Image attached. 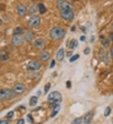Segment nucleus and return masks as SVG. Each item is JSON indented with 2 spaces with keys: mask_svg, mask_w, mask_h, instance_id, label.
<instances>
[{
  "mask_svg": "<svg viewBox=\"0 0 113 124\" xmlns=\"http://www.w3.org/2000/svg\"><path fill=\"white\" fill-rule=\"evenodd\" d=\"M14 116V112L13 111H10V112H9L7 114V115H6V117L8 118H13Z\"/></svg>",
  "mask_w": 113,
  "mask_h": 124,
  "instance_id": "cd10ccee",
  "label": "nucleus"
},
{
  "mask_svg": "<svg viewBox=\"0 0 113 124\" xmlns=\"http://www.w3.org/2000/svg\"><path fill=\"white\" fill-rule=\"evenodd\" d=\"M2 52H2V50H1V49H0V54H1Z\"/></svg>",
  "mask_w": 113,
  "mask_h": 124,
  "instance_id": "37998d69",
  "label": "nucleus"
},
{
  "mask_svg": "<svg viewBox=\"0 0 113 124\" xmlns=\"http://www.w3.org/2000/svg\"><path fill=\"white\" fill-rule=\"evenodd\" d=\"M2 24H3V21H2V20L0 19V26H1Z\"/></svg>",
  "mask_w": 113,
  "mask_h": 124,
  "instance_id": "a19ab883",
  "label": "nucleus"
},
{
  "mask_svg": "<svg viewBox=\"0 0 113 124\" xmlns=\"http://www.w3.org/2000/svg\"><path fill=\"white\" fill-rule=\"evenodd\" d=\"M9 56L8 54H3L1 56H0V60L3 61V62H5V61H7L8 60H9Z\"/></svg>",
  "mask_w": 113,
  "mask_h": 124,
  "instance_id": "b1692460",
  "label": "nucleus"
},
{
  "mask_svg": "<svg viewBox=\"0 0 113 124\" xmlns=\"http://www.w3.org/2000/svg\"><path fill=\"white\" fill-rule=\"evenodd\" d=\"M93 117V114L92 112H88L84 116V123L85 124H89L91 122Z\"/></svg>",
  "mask_w": 113,
  "mask_h": 124,
  "instance_id": "dca6fc26",
  "label": "nucleus"
},
{
  "mask_svg": "<svg viewBox=\"0 0 113 124\" xmlns=\"http://www.w3.org/2000/svg\"><path fill=\"white\" fill-rule=\"evenodd\" d=\"M40 21V17L38 16L34 15L29 18V20H28L27 24L30 28H35L39 25Z\"/></svg>",
  "mask_w": 113,
  "mask_h": 124,
  "instance_id": "39448f33",
  "label": "nucleus"
},
{
  "mask_svg": "<svg viewBox=\"0 0 113 124\" xmlns=\"http://www.w3.org/2000/svg\"><path fill=\"white\" fill-rule=\"evenodd\" d=\"M110 53H111V55L112 58H113V46L111 47V48Z\"/></svg>",
  "mask_w": 113,
  "mask_h": 124,
  "instance_id": "c9c22d12",
  "label": "nucleus"
},
{
  "mask_svg": "<svg viewBox=\"0 0 113 124\" xmlns=\"http://www.w3.org/2000/svg\"><path fill=\"white\" fill-rule=\"evenodd\" d=\"M86 36H82L81 37H80V41H85V40H86Z\"/></svg>",
  "mask_w": 113,
  "mask_h": 124,
  "instance_id": "e433bc0d",
  "label": "nucleus"
},
{
  "mask_svg": "<svg viewBox=\"0 0 113 124\" xmlns=\"http://www.w3.org/2000/svg\"><path fill=\"white\" fill-rule=\"evenodd\" d=\"M5 6L3 5H1V4H0V11L3 10V9H5Z\"/></svg>",
  "mask_w": 113,
  "mask_h": 124,
  "instance_id": "f704fd0d",
  "label": "nucleus"
},
{
  "mask_svg": "<svg viewBox=\"0 0 113 124\" xmlns=\"http://www.w3.org/2000/svg\"><path fill=\"white\" fill-rule=\"evenodd\" d=\"M90 41H91V42H93V41H94V36H91V37H90Z\"/></svg>",
  "mask_w": 113,
  "mask_h": 124,
  "instance_id": "58836bf2",
  "label": "nucleus"
},
{
  "mask_svg": "<svg viewBox=\"0 0 113 124\" xmlns=\"http://www.w3.org/2000/svg\"><path fill=\"white\" fill-rule=\"evenodd\" d=\"M82 122V119L81 117L80 118H75V120H74L72 122V124H81Z\"/></svg>",
  "mask_w": 113,
  "mask_h": 124,
  "instance_id": "bb28decb",
  "label": "nucleus"
},
{
  "mask_svg": "<svg viewBox=\"0 0 113 124\" xmlns=\"http://www.w3.org/2000/svg\"><path fill=\"white\" fill-rule=\"evenodd\" d=\"M67 87L68 88H70L71 87V82L70 81H68L67 82Z\"/></svg>",
  "mask_w": 113,
  "mask_h": 124,
  "instance_id": "72a5a7b5",
  "label": "nucleus"
},
{
  "mask_svg": "<svg viewBox=\"0 0 113 124\" xmlns=\"http://www.w3.org/2000/svg\"><path fill=\"white\" fill-rule=\"evenodd\" d=\"M99 56L101 59L105 63H108L109 62V57H108V54H107V52L105 50H101L100 51L99 53Z\"/></svg>",
  "mask_w": 113,
  "mask_h": 124,
  "instance_id": "f8f14e48",
  "label": "nucleus"
},
{
  "mask_svg": "<svg viewBox=\"0 0 113 124\" xmlns=\"http://www.w3.org/2000/svg\"><path fill=\"white\" fill-rule=\"evenodd\" d=\"M109 39L112 41H113V33H111L109 35Z\"/></svg>",
  "mask_w": 113,
  "mask_h": 124,
  "instance_id": "4c0bfd02",
  "label": "nucleus"
},
{
  "mask_svg": "<svg viewBox=\"0 0 113 124\" xmlns=\"http://www.w3.org/2000/svg\"><path fill=\"white\" fill-rule=\"evenodd\" d=\"M111 108L109 107H107L106 108H105V111H104V115L105 116H108L109 115L111 114Z\"/></svg>",
  "mask_w": 113,
  "mask_h": 124,
  "instance_id": "5701e85b",
  "label": "nucleus"
},
{
  "mask_svg": "<svg viewBox=\"0 0 113 124\" xmlns=\"http://www.w3.org/2000/svg\"><path fill=\"white\" fill-rule=\"evenodd\" d=\"M60 110V105L57 104L54 106V107L53 108V111H52V114L51 116L52 117H54L55 116H56V115L59 113V112Z\"/></svg>",
  "mask_w": 113,
  "mask_h": 124,
  "instance_id": "f3484780",
  "label": "nucleus"
},
{
  "mask_svg": "<svg viewBox=\"0 0 113 124\" xmlns=\"http://www.w3.org/2000/svg\"><path fill=\"white\" fill-rule=\"evenodd\" d=\"M79 57H80V55H79V54H75L74 56H72V57H71L70 58V59H69L70 62H75V61L77 60L78 59V58H79Z\"/></svg>",
  "mask_w": 113,
  "mask_h": 124,
  "instance_id": "a878e982",
  "label": "nucleus"
},
{
  "mask_svg": "<svg viewBox=\"0 0 113 124\" xmlns=\"http://www.w3.org/2000/svg\"><path fill=\"white\" fill-rule=\"evenodd\" d=\"M64 36H65V31L62 28H53L50 31V38L54 40H59V39H62Z\"/></svg>",
  "mask_w": 113,
  "mask_h": 124,
  "instance_id": "f257e3e1",
  "label": "nucleus"
},
{
  "mask_svg": "<svg viewBox=\"0 0 113 124\" xmlns=\"http://www.w3.org/2000/svg\"><path fill=\"white\" fill-rule=\"evenodd\" d=\"M78 45V41L76 39H72L69 43V47L70 48H74L75 47L77 46Z\"/></svg>",
  "mask_w": 113,
  "mask_h": 124,
  "instance_id": "412c9836",
  "label": "nucleus"
},
{
  "mask_svg": "<svg viewBox=\"0 0 113 124\" xmlns=\"http://www.w3.org/2000/svg\"><path fill=\"white\" fill-rule=\"evenodd\" d=\"M11 44L16 46H18L23 44V39L21 36V35H13V37L11 40Z\"/></svg>",
  "mask_w": 113,
  "mask_h": 124,
  "instance_id": "6e6552de",
  "label": "nucleus"
},
{
  "mask_svg": "<svg viewBox=\"0 0 113 124\" xmlns=\"http://www.w3.org/2000/svg\"><path fill=\"white\" fill-rule=\"evenodd\" d=\"M111 28H112V30H113V24H112V25H111Z\"/></svg>",
  "mask_w": 113,
  "mask_h": 124,
  "instance_id": "c03bdc74",
  "label": "nucleus"
},
{
  "mask_svg": "<svg viewBox=\"0 0 113 124\" xmlns=\"http://www.w3.org/2000/svg\"><path fill=\"white\" fill-rule=\"evenodd\" d=\"M61 16L63 19L67 21H72L74 18V14L73 13L72 10L68 9V10L61 11Z\"/></svg>",
  "mask_w": 113,
  "mask_h": 124,
  "instance_id": "423d86ee",
  "label": "nucleus"
},
{
  "mask_svg": "<svg viewBox=\"0 0 113 124\" xmlns=\"http://www.w3.org/2000/svg\"><path fill=\"white\" fill-rule=\"evenodd\" d=\"M38 102V98L35 96H33L30 99V105L32 107L35 106Z\"/></svg>",
  "mask_w": 113,
  "mask_h": 124,
  "instance_id": "6ab92c4d",
  "label": "nucleus"
},
{
  "mask_svg": "<svg viewBox=\"0 0 113 124\" xmlns=\"http://www.w3.org/2000/svg\"><path fill=\"white\" fill-rule=\"evenodd\" d=\"M17 124H25V120L23 119V118H21V119H20L19 120H18V122H17Z\"/></svg>",
  "mask_w": 113,
  "mask_h": 124,
  "instance_id": "2f4dec72",
  "label": "nucleus"
},
{
  "mask_svg": "<svg viewBox=\"0 0 113 124\" xmlns=\"http://www.w3.org/2000/svg\"><path fill=\"white\" fill-rule=\"evenodd\" d=\"M27 120L30 123H33V117H32V115L31 114H28L27 115Z\"/></svg>",
  "mask_w": 113,
  "mask_h": 124,
  "instance_id": "c85d7f7f",
  "label": "nucleus"
},
{
  "mask_svg": "<svg viewBox=\"0 0 113 124\" xmlns=\"http://www.w3.org/2000/svg\"><path fill=\"white\" fill-rule=\"evenodd\" d=\"M38 9H39L40 14H44L47 12V8L42 3H40L38 5Z\"/></svg>",
  "mask_w": 113,
  "mask_h": 124,
  "instance_id": "aec40b11",
  "label": "nucleus"
},
{
  "mask_svg": "<svg viewBox=\"0 0 113 124\" xmlns=\"http://www.w3.org/2000/svg\"><path fill=\"white\" fill-rule=\"evenodd\" d=\"M17 13L20 16H24L26 13L27 11V8L25 6H24L22 4H20L17 6Z\"/></svg>",
  "mask_w": 113,
  "mask_h": 124,
  "instance_id": "9d476101",
  "label": "nucleus"
},
{
  "mask_svg": "<svg viewBox=\"0 0 113 124\" xmlns=\"http://www.w3.org/2000/svg\"><path fill=\"white\" fill-rule=\"evenodd\" d=\"M9 124V121L8 120H0V124Z\"/></svg>",
  "mask_w": 113,
  "mask_h": 124,
  "instance_id": "473e14b6",
  "label": "nucleus"
},
{
  "mask_svg": "<svg viewBox=\"0 0 113 124\" xmlns=\"http://www.w3.org/2000/svg\"><path fill=\"white\" fill-rule=\"evenodd\" d=\"M90 48H89V47L86 48L84 50V54H86V55L89 54V53H90Z\"/></svg>",
  "mask_w": 113,
  "mask_h": 124,
  "instance_id": "c756f323",
  "label": "nucleus"
},
{
  "mask_svg": "<svg viewBox=\"0 0 113 124\" xmlns=\"http://www.w3.org/2000/svg\"><path fill=\"white\" fill-rule=\"evenodd\" d=\"M33 45L36 49H42L45 46V42L43 39L40 38V39H36L34 41Z\"/></svg>",
  "mask_w": 113,
  "mask_h": 124,
  "instance_id": "9b49d317",
  "label": "nucleus"
},
{
  "mask_svg": "<svg viewBox=\"0 0 113 124\" xmlns=\"http://www.w3.org/2000/svg\"><path fill=\"white\" fill-rule=\"evenodd\" d=\"M13 90L8 88H3L0 90V101H6L12 99L15 96Z\"/></svg>",
  "mask_w": 113,
  "mask_h": 124,
  "instance_id": "f03ea898",
  "label": "nucleus"
},
{
  "mask_svg": "<svg viewBox=\"0 0 113 124\" xmlns=\"http://www.w3.org/2000/svg\"><path fill=\"white\" fill-rule=\"evenodd\" d=\"M41 68V64L36 60H32L27 64V69L32 71L38 70Z\"/></svg>",
  "mask_w": 113,
  "mask_h": 124,
  "instance_id": "0eeeda50",
  "label": "nucleus"
},
{
  "mask_svg": "<svg viewBox=\"0 0 113 124\" xmlns=\"http://www.w3.org/2000/svg\"><path fill=\"white\" fill-rule=\"evenodd\" d=\"M48 101L51 103H58L62 101V95L59 92H52L48 95Z\"/></svg>",
  "mask_w": 113,
  "mask_h": 124,
  "instance_id": "7ed1b4c3",
  "label": "nucleus"
},
{
  "mask_svg": "<svg viewBox=\"0 0 113 124\" xmlns=\"http://www.w3.org/2000/svg\"><path fill=\"white\" fill-rule=\"evenodd\" d=\"M72 31H74V30H75V26H72Z\"/></svg>",
  "mask_w": 113,
  "mask_h": 124,
  "instance_id": "79ce46f5",
  "label": "nucleus"
},
{
  "mask_svg": "<svg viewBox=\"0 0 113 124\" xmlns=\"http://www.w3.org/2000/svg\"><path fill=\"white\" fill-rule=\"evenodd\" d=\"M25 86L21 83H17L13 86V90L16 94H22L25 92Z\"/></svg>",
  "mask_w": 113,
  "mask_h": 124,
  "instance_id": "1a4fd4ad",
  "label": "nucleus"
},
{
  "mask_svg": "<svg viewBox=\"0 0 113 124\" xmlns=\"http://www.w3.org/2000/svg\"><path fill=\"white\" fill-rule=\"evenodd\" d=\"M72 54V52H68V54H67V56L69 57V56H70L71 55V54Z\"/></svg>",
  "mask_w": 113,
  "mask_h": 124,
  "instance_id": "ea45409f",
  "label": "nucleus"
},
{
  "mask_svg": "<svg viewBox=\"0 0 113 124\" xmlns=\"http://www.w3.org/2000/svg\"><path fill=\"white\" fill-rule=\"evenodd\" d=\"M23 33V29L21 27H17L14 29L13 34V35H21Z\"/></svg>",
  "mask_w": 113,
  "mask_h": 124,
  "instance_id": "a211bd4d",
  "label": "nucleus"
},
{
  "mask_svg": "<svg viewBox=\"0 0 113 124\" xmlns=\"http://www.w3.org/2000/svg\"><path fill=\"white\" fill-rule=\"evenodd\" d=\"M101 43H102L103 46L107 47L109 46V44H110V40L107 39V38H104L102 39V41H101Z\"/></svg>",
  "mask_w": 113,
  "mask_h": 124,
  "instance_id": "4be33fe9",
  "label": "nucleus"
},
{
  "mask_svg": "<svg viewBox=\"0 0 113 124\" xmlns=\"http://www.w3.org/2000/svg\"><path fill=\"white\" fill-rule=\"evenodd\" d=\"M56 58L59 62H62L64 58V50L63 48H60L58 51L57 55H56Z\"/></svg>",
  "mask_w": 113,
  "mask_h": 124,
  "instance_id": "4468645a",
  "label": "nucleus"
},
{
  "mask_svg": "<svg viewBox=\"0 0 113 124\" xmlns=\"http://www.w3.org/2000/svg\"><path fill=\"white\" fill-rule=\"evenodd\" d=\"M50 53L47 52H43L42 53H41L40 55V58L43 62H47V61H48L49 58H50Z\"/></svg>",
  "mask_w": 113,
  "mask_h": 124,
  "instance_id": "ddd939ff",
  "label": "nucleus"
},
{
  "mask_svg": "<svg viewBox=\"0 0 113 124\" xmlns=\"http://www.w3.org/2000/svg\"><path fill=\"white\" fill-rule=\"evenodd\" d=\"M55 61L53 60L50 63V68H52L55 67Z\"/></svg>",
  "mask_w": 113,
  "mask_h": 124,
  "instance_id": "7c9ffc66",
  "label": "nucleus"
},
{
  "mask_svg": "<svg viewBox=\"0 0 113 124\" xmlns=\"http://www.w3.org/2000/svg\"><path fill=\"white\" fill-rule=\"evenodd\" d=\"M57 6L59 9L60 11L68 10L70 9L72 10L73 6L70 3L66 0H58L57 1Z\"/></svg>",
  "mask_w": 113,
  "mask_h": 124,
  "instance_id": "20e7f679",
  "label": "nucleus"
},
{
  "mask_svg": "<svg viewBox=\"0 0 113 124\" xmlns=\"http://www.w3.org/2000/svg\"><path fill=\"white\" fill-rule=\"evenodd\" d=\"M50 87H51V83H47L46 85H45V87H44V92H45V93H47L50 90Z\"/></svg>",
  "mask_w": 113,
  "mask_h": 124,
  "instance_id": "393cba45",
  "label": "nucleus"
},
{
  "mask_svg": "<svg viewBox=\"0 0 113 124\" xmlns=\"http://www.w3.org/2000/svg\"><path fill=\"white\" fill-rule=\"evenodd\" d=\"M35 37V35L33 32L27 31L25 34V39L27 41H31Z\"/></svg>",
  "mask_w": 113,
  "mask_h": 124,
  "instance_id": "2eb2a0df",
  "label": "nucleus"
}]
</instances>
